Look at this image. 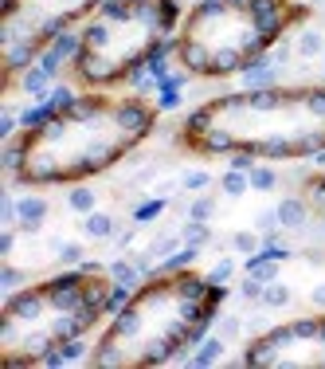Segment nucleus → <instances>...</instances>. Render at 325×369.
<instances>
[{
    "label": "nucleus",
    "mask_w": 325,
    "mask_h": 369,
    "mask_svg": "<svg viewBox=\"0 0 325 369\" xmlns=\"http://www.w3.org/2000/svg\"><path fill=\"white\" fill-rule=\"evenodd\" d=\"M177 141L200 158L251 153L259 161H310L325 150V87H243L208 99L180 122Z\"/></svg>",
    "instance_id": "f257e3e1"
},
{
    "label": "nucleus",
    "mask_w": 325,
    "mask_h": 369,
    "mask_svg": "<svg viewBox=\"0 0 325 369\" xmlns=\"http://www.w3.org/2000/svg\"><path fill=\"white\" fill-rule=\"evenodd\" d=\"M157 114L161 106L141 95H79L43 126L20 130V165L12 181L24 189H43L99 177L157 130Z\"/></svg>",
    "instance_id": "f03ea898"
},
{
    "label": "nucleus",
    "mask_w": 325,
    "mask_h": 369,
    "mask_svg": "<svg viewBox=\"0 0 325 369\" xmlns=\"http://www.w3.org/2000/svg\"><path fill=\"white\" fill-rule=\"evenodd\" d=\"M227 299L224 283L196 271H157L133 287L118 314L90 346L87 361L94 369H153L180 361L204 342L219 307Z\"/></svg>",
    "instance_id": "7ed1b4c3"
},
{
    "label": "nucleus",
    "mask_w": 325,
    "mask_h": 369,
    "mask_svg": "<svg viewBox=\"0 0 325 369\" xmlns=\"http://www.w3.org/2000/svg\"><path fill=\"white\" fill-rule=\"evenodd\" d=\"M129 295L133 287L114 283L102 263H82L36 287L12 291L0 307V361L8 369L43 365L55 349L94 330V322L118 310Z\"/></svg>",
    "instance_id": "20e7f679"
},
{
    "label": "nucleus",
    "mask_w": 325,
    "mask_h": 369,
    "mask_svg": "<svg viewBox=\"0 0 325 369\" xmlns=\"http://www.w3.org/2000/svg\"><path fill=\"white\" fill-rule=\"evenodd\" d=\"M310 12L302 0H200L180 24L173 55L196 79L243 75Z\"/></svg>",
    "instance_id": "39448f33"
},
{
    "label": "nucleus",
    "mask_w": 325,
    "mask_h": 369,
    "mask_svg": "<svg viewBox=\"0 0 325 369\" xmlns=\"http://www.w3.org/2000/svg\"><path fill=\"white\" fill-rule=\"evenodd\" d=\"M180 24L177 0H102L82 28V48L71 63L75 83L87 90L118 87L141 71Z\"/></svg>",
    "instance_id": "423d86ee"
},
{
    "label": "nucleus",
    "mask_w": 325,
    "mask_h": 369,
    "mask_svg": "<svg viewBox=\"0 0 325 369\" xmlns=\"http://www.w3.org/2000/svg\"><path fill=\"white\" fill-rule=\"evenodd\" d=\"M102 0H4L0 4V55H4V83L16 87L31 63L51 48L55 36L71 32L82 16H94Z\"/></svg>",
    "instance_id": "0eeeda50"
},
{
    "label": "nucleus",
    "mask_w": 325,
    "mask_h": 369,
    "mask_svg": "<svg viewBox=\"0 0 325 369\" xmlns=\"http://www.w3.org/2000/svg\"><path fill=\"white\" fill-rule=\"evenodd\" d=\"M247 369H325V314L294 319L266 330L243 349Z\"/></svg>",
    "instance_id": "6e6552de"
},
{
    "label": "nucleus",
    "mask_w": 325,
    "mask_h": 369,
    "mask_svg": "<svg viewBox=\"0 0 325 369\" xmlns=\"http://www.w3.org/2000/svg\"><path fill=\"white\" fill-rule=\"evenodd\" d=\"M43 216H48V197L31 193V197H20L16 200V228L20 232H40L43 228Z\"/></svg>",
    "instance_id": "1a4fd4ad"
},
{
    "label": "nucleus",
    "mask_w": 325,
    "mask_h": 369,
    "mask_svg": "<svg viewBox=\"0 0 325 369\" xmlns=\"http://www.w3.org/2000/svg\"><path fill=\"white\" fill-rule=\"evenodd\" d=\"M305 220H310V200L305 197H286L282 204H278V224L290 232H302Z\"/></svg>",
    "instance_id": "9d476101"
},
{
    "label": "nucleus",
    "mask_w": 325,
    "mask_h": 369,
    "mask_svg": "<svg viewBox=\"0 0 325 369\" xmlns=\"http://www.w3.org/2000/svg\"><path fill=\"white\" fill-rule=\"evenodd\" d=\"M16 83H20V90H24V95H28L31 102H48V95H51V90H48L51 75H48V71H43V67H40V63H31V67L24 71V75H20V79H16Z\"/></svg>",
    "instance_id": "9b49d317"
},
{
    "label": "nucleus",
    "mask_w": 325,
    "mask_h": 369,
    "mask_svg": "<svg viewBox=\"0 0 325 369\" xmlns=\"http://www.w3.org/2000/svg\"><path fill=\"white\" fill-rule=\"evenodd\" d=\"M82 232L90 239H110V236H118V220L110 216V212H87L82 216Z\"/></svg>",
    "instance_id": "f8f14e48"
},
{
    "label": "nucleus",
    "mask_w": 325,
    "mask_h": 369,
    "mask_svg": "<svg viewBox=\"0 0 325 369\" xmlns=\"http://www.w3.org/2000/svg\"><path fill=\"white\" fill-rule=\"evenodd\" d=\"M224 346H227V342L219 338V334H216V338H204V342H200V349H196V354H188V361H185V365H196V369L216 365V361L224 358Z\"/></svg>",
    "instance_id": "ddd939ff"
},
{
    "label": "nucleus",
    "mask_w": 325,
    "mask_h": 369,
    "mask_svg": "<svg viewBox=\"0 0 325 369\" xmlns=\"http://www.w3.org/2000/svg\"><path fill=\"white\" fill-rule=\"evenodd\" d=\"M298 55L302 60H317V55H325V36L317 28H305L302 36H298Z\"/></svg>",
    "instance_id": "4468645a"
},
{
    "label": "nucleus",
    "mask_w": 325,
    "mask_h": 369,
    "mask_svg": "<svg viewBox=\"0 0 325 369\" xmlns=\"http://www.w3.org/2000/svg\"><path fill=\"white\" fill-rule=\"evenodd\" d=\"M106 271L114 275V283H122V287H133L138 279H145V275H141V267L133 260H114Z\"/></svg>",
    "instance_id": "2eb2a0df"
},
{
    "label": "nucleus",
    "mask_w": 325,
    "mask_h": 369,
    "mask_svg": "<svg viewBox=\"0 0 325 369\" xmlns=\"http://www.w3.org/2000/svg\"><path fill=\"white\" fill-rule=\"evenodd\" d=\"M180 236H185V244H192V248L212 244V228H208V220H188L185 228H180Z\"/></svg>",
    "instance_id": "dca6fc26"
},
{
    "label": "nucleus",
    "mask_w": 325,
    "mask_h": 369,
    "mask_svg": "<svg viewBox=\"0 0 325 369\" xmlns=\"http://www.w3.org/2000/svg\"><path fill=\"white\" fill-rule=\"evenodd\" d=\"M82 354H87V346H82V338H75V342H67L63 349H55L43 365H71V361H79Z\"/></svg>",
    "instance_id": "f3484780"
},
{
    "label": "nucleus",
    "mask_w": 325,
    "mask_h": 369,
    "mask_svg": "<svg viewBox=\"0 0 325 369\" xmlns=\"http://www.w3.org/2000/svg\"><path fill=\"white\" fill-rule=\"evenodd\" d=\"M247 177H251V189H259V193H270L278 185V169L275 165H255Z\"/></svg>",
    "instance_id": "a211bd4d"
},
{
    "label": "nucleus",
    "mask_w": 325,
    "mask_h": 369,
    "mask_svg": "<svg viewBox=\"0 0 325 369\" xmlns=\"http://www.w3.org/2000/svg\"><path fill=\"white\" fill-rule=\"evenodd\" d=\"M219 189H224L227 197H239V193L251 189V177H247V173H239V169H227L224 177H219Z\"/></svg>",
    "instance_id": "6ab92c4d"
},
{
    "label": "nucleus",
    "mask_w": 325,
    "mask_h": 369,
    "mask_svg": "<svg viewBox=\"0 0 325 369\" xmlns=\"http://www.w3.org/2000/svg\"><path fill=\"white\" fill-rule=\"evenodd\" d=\"M259 302H266V307H286V302H290V287L278 283V279H270L263 287V299H259Z\"/></svg>",
    "instance_id": "aec40b11"
},
{
    "label": "nucleus",
    "mask_w": 325,
    "mask_h": 369,
    "mask_svg": "<svg viewBox=\"0 0 325 369\" xmlns=\"http://www.w3.org/2000/svg\"><path fill=\"white\" fill-rule=\"evenodd\" d=\"M180 99H185V95H180V87L177 83H157V106L161 110H177L180 106Z\"/></svg>",
    "instance_id": "412c9836"
},
{
    "label": "nucleus",
    "mask_w": 325,
    "mask_h": 369,
    "mask_svg": "<svg viewBox=\"0 0 325 369\" xmlns=\"http://www.w3.org/2000/svg\"><path fill=\"white\" fill-rule=\"evenodd\" d=\"M55 260L63 263V267H82V244H55Z\"/></svg>",
    "instance_id": "4be33fe9"
},
{
    "label": "nucleus",
    "mask_w": 325,
    "mask_h": 369,
    "mask_svg": "<svg viewBox=\"0 0 325 369\" xmlns=\"http://www.w3.org/2000/svg\"><path fill=\"white\" fill-rule=\"evenodd\" d=\"M94 200H99V193H94V189H71L67 204L75 212H82V216H87V212H94Z\"/></svg>",
    "instance_id": "5701e85b"
},
{
    "label": "nucleus",
    "mask_w": 325,
    "mask_h": 369,
    "mask_svg": "<svg viewBox=\"0 0 325 369\" xmlns=\"http://www.w3.org/2000/svg\"><path fill=\"white\" fill-rule=\"evenodd\" d=\"M278 228H282V224H278V209H266V212H259V216H255V232L263 239L278 236Z\"/></svg>",
    "instance_id": "b1692460"
},
{
    "label": "nucleus",
    "mask_w": 325,
    "mask_h": 369,
    "mask_svg": "<svg viewBox=\"0 0 325 369\" xmlns=\"http://www.w3.org/2000/svg\"><path fill=\"white\" fill-rule=\"evenodd\" d=\"M161 212H165V200L153 197V200H141L138 209H133V220H138V224H149V220L161 216Z\"/></svg>",
    "instance_id": "393cba45"
},
{
    "label": "nucleus",
    "mask_w": 325,
    "mask_h": 369,
    "mask_svg": "<svg viewBox=\"0 0 325 369\" xmlns=\"http://www.w3.org/2000/svg\"><path fill=\"white\" fill-rule=\"evenodd\" d=\"M204 185H212V173L208 169H188L185 177H180V189H188V193H200Z\"/></svg>",
    "instance_id": "a878e982"
},
{
    "label": "nucleus",
    "mask_w": 325,
    "mask_h": 369,
    "mask_svg": "<svg viewBox=\"0 0 325 369\" xmlns=\"http://www.w3.org/2000/svg\"><path fill=\"white\" fill-rule=\"evenodd\" d=\"M212 212H216V197H196L188 204V220H208Z\"/></svg>",
    "instance_id": "bb28decb"
},
{
    "label": "nucleus",
    "mask_w": 325,
    "mask_h": 369,
    "mask_svg": "<svg viewBox=\"0 0 325 369\" xmlns=\"http://www.w3.org/2000/svg\"><path fill=\"white\" fill-rule=\"evenodd\" d=\"M231 244H236L239 251H247V256H255L259 244H263V236H259V232H236V236H231Z\"/></svg>",
    "instance_id": "cd10ccee"
},
{
    "label": "nucleus",
    "mask_w": 325,
    "mask_h": 369,
    "mask_svg": "<svg viewBox=\"0 0 325 369\" xmlns=\"http://www.w3.org/2000/svg\"><path fill=\"white\" fill-rule=\"evenodd\" d=\"M20 283H24V271L20 267H12V263H4V267H0V287L8 291V295L20 287Z\"/></svg>",
    "instance_id": "c85d7f7f"
},
{
    "label": "nucleus",
    "mask_w": 325,
    "mask_h": 369,
    "mask_svg": "<svg viewBox=\"0 0 325 369\" xmlns=\"http://www.w3.org/2000/svg\"><path fill=\"white\" fill-rule=\"evenodd\" d=\"M0 228H16V197L12 193H4V200H0Z\"/></svg>",
    "instance_id": "c756f323"
},
{
    "label": "nucleus",
    "mask_w": 325,
    "mask_h": 369,
    "mask_svg": "<svg viewBox=\"0 0 325 369\" xmlns=\"http://www.w3.org/2000/svg\"><path fill=\"white\" fill-rule=\"evenodd\" d=\"M63 63H67V60H63V55H59V51H55V48H48V51H43V55H40V67L48 71L51 79H55V75H59V71H63Z\"/></svg>",
    "instance_id": "7c9ffc66"
},
{
    "label": "nucleus",
    "mask_w": 325,
    "mask_h": 369,
    "mask_svg": "<svg viewBox=\"0 0 325 369\" xmlns=\"http://www.w3.org/2000/svg\"><path fill=\"white\" fill-rule=\"evenodd\" d=\"M263 287H266L263 279H255V275H247V279L239 283V295H243V299H251V302H255V299H263Z\"/></svg>",
    "instance_id": "2f4dec72"
},
{
    "label": "nucleus",
    "mask_w": 325,
    "mask_h": 369,
    "mask_svg": "<svg viewBox=\"0 0 325 369\" xmlns=\"http://www.w3.org/2000/svg\"><path fill=\"white\" fill-rule=\"evenodd\" d=\"M239 334H243V322H239V319H231V314L219 319V338H224V342H236Z\"/></svg>",
    "instance_id": "473e14b6"
},
{
    "label": "nucleus",
    "mask_w": 325,
    "mask_h": 369,
    "mask_svg": "<svg viewBox=\"0 0 325 369\" xmlns=\"http://www.w3.org/2000/svg\"><path fill=\"white\" fill-rule=\"evenodd\" d=\"M231 275H236V263H231V260H219L216 267L208 271V279H212V283H227Z\"/></svg>",
    "instance_id": "72a5a7b5"
},
{
    "label": "nucleus",
    "mask_w": 325,
    "mask_h": 369,
    "mask_svg": "<svg viewBox=\"0 0 325 369\" xmlns=\"http://www.w3.org/2000/svg\"><path fill=\"white\" fill-rule=\"evenodd\" d=\"M259 165V158H251V153H231V169H239V173H251Z\"/></svg>",
    "instance_id": "f704fd0d"
},
{
    "label": "nucleus",
    "mask_w": 325,
    "mask_h": 369,
    "mask_svg": "<svg viewBox=\"0 0 325 369\" xmlns=\"http://www.w3.org/2000/svg\"><path fill=\"white\" fill-rule=\"evenodd\" d=\"M12 248H16V228H4V232H0V256L8 260Z\"/></svg>",
    "instance_id": "c9c22d12"
},
{
    "label": "nucleus",
    "mask_w": 325,
    "mask_h": 369,
    "mask_svg": "<svg viewBox=\"0 0 325 369\" xmlns=\"http://www.w3.org/2000/svg\"><path fill=\"white\" fill-rule=\"evenodd\" d=\"M305 263H325V251H317V248H305Z\"/></svg>",
    "instance_id": "e433bc0d"
},
{
    "label": "nucleus",
    "mask_w": 325,
    "mask_h": 369,
    "mask_svg": "<svg viewBox=\"0 0 325 369\" xmlns=\"http://www.w3.org/2000/svg\"><path fill=\"white\" fill-rule=\"evenodd\" d=\"M310 299H314V307L325 310V287H314V295H310Z\"/></svg>",
    "instance_id": "4c0bfd02"
},
{
    "label": "nucleus",
    "mask_w": 325,
    "mask_h": 369,
    "mask_svg": "<svg viewBox=\"0 0 325 369\" xmlns=\"http://www.w3.org/2000/svg\"><path fill=\"white\" fill-rule=\"evenodd\" d=\"M317 181H322V189H325V173H322V177H317Z\"/></svg>",
    "instance_id": "58836bf2"
},
{
    "label": "nucleus",
    "mask_w": 325,
    "mask_h": 369,
    "mask_svg": "<svg viewBox=\"0 0 325 369\" xmlns=\"http://www.w3.org/2000/svg\"><path fill=\"white\" fill-rule=\"evenodd\" d=\"M322 87H325V75H322Z\"/></svg>",
    "instance_id": "ea45409f"
},
{
    "label": "nucleus",
    "mask_w": 325,
    "mask_h": 369,
    "mask_svg": "<svg viewBox=\"0 0 325 369\" xmlns=\"http://www.w3.org/2000/svg\"><path fill=\"white\" fill-rule=\"evenodd\" d=\"M322 236H325V224H322Z\"/></svg>",
    "instance_id": "a19ab883"
},
{
    "label": "nucleus",
    "mask_w": 325,
    "mask_h": 369,
    "mask_svg": "<svg viewBox=\"0 0 325 369\" xmlns=\"http://www.w3.org/2000/svg\"><path fill=\"white\" fill-rule=\"evenodd\" d=\"M322 60H325V55H322Z\"/></svg>",
    "instance_id": "79ce46f5"
}]
</instances>
